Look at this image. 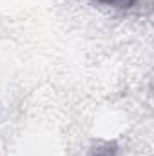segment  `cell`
<instances>
[{"label": "cell", "mask_w": 154, "mask_h": 156, "mask_svg": "<svg viewBox=\"0 0 154 156\" xmlns=\"http://www.w3.org/2000/svg\"><path fill=\"white\" fill-rule=\"evenodd\" d=\"M98 2L103 4V5L116 7V9H131L132 5L138 4V0H98Z\"/></svg>", "instance_id": "7a4b0ae2"}, {"label": "cell", "mask_w": 154, "mask_h": 156, "mask_svg": "<svg viewBox=\"0 0 154 156\" xmlns=\"http://www.w3.org/2000/svg\"><path fill=\"white\" fill-rule=\"evenodd\" d=\"M116 153H118V147L114 142H98L91 149L89 156H116Z\"/></svg>", "instance_id": "6da1fadb"}]
</instances>
